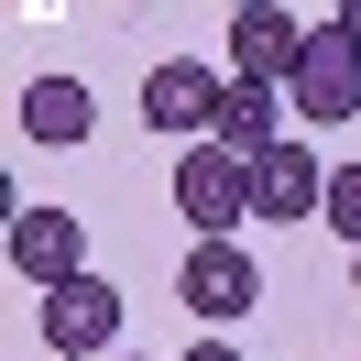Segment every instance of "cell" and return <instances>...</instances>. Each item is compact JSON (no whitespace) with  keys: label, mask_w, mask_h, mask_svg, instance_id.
Instances as JSON below:
<instances>
[{"label":"cell","mask_w":361,"mask_h":361,"mask_svg":"<svg viewBox=\"0 0 361 361\" xmlns=\"http://www.w3.org/2000/svg\"><path fill=\"white\" fill-rule=\"evenodd\" d=\"M176 307L197 317L208 339H219V329H230L241 307H263V263H252L241 241H197V252L176 263Z\"/></svg>","instance_id":"6da1fadb"},{"label":"cell","mask_w":361,"mask_h":361,"mask_svg":"<svg viewBox=\"0 0 361 361\" xmlns=\"http://www.w3.org/2000/svg\"><path fill=\"white\" fill-rule=\"evenodd\" d=\"M285 99H295V121H361V44L339 23H317L307 33V55H295V77H285Z\"/></svg>","instance_id":"7a4b0ae2"},{"label":"cell","mask_w":361,"mask_h":361,"mask_svg":"<svg viewBox=\"0 0 361 361\" xmlns=\"http://www.w3.org/2000/svg\"><path fill=\"white\" fill-rule=\"evenodd\" d=\"M11 274H23V285H44V295L77 285V274H88V219H77V208H55V197H44V208L23 197V208H11Z\"/></svg>","instance_id":"3957f363"},{"label":"cell","mask_w":361,"mask_h":361,"mask_svg":"<svg viewBox=\"0 0 361 361\" xmlns=\"http://www.w3.org/2000/svg\"><path fill=\"white\" fill-rule=\"evenodd\" d=\"M176 208L197 219V241H230V219H252V164L219 142H186L176 154Z\"/></svg>","instance_id":"277c9868"},{"label":"cell","mask_w":361,"mask_h":361,"mask_svg":"<svg viewBox=\"0 0 361 361\" xmlns=\"http://www.w3.org/2000/svg\"><path fill=\"white\" fill-rule=\"evenodd\" d=\"M121 285L110 274H77V285H55L44 295V350H66V361H99V350H121Z\"/></svg>","instance_id":"5b68a950"},{"label":"cell","mask_w":361,"mask_h":361,"mask_svg":"<svg viewBox=\"0 0 361 361\" xmlns=\"http://www.w3.org/2000/svg\"><path fill=\"white\" fill-rule=\"evenodd\" d=\"M219 44H230V77H252V88H285V77H295V55H307V23H295V11H274V0H241Z\"/></svg>","instance_id":"8992f818"},{"label":"cell","mask_w":361,"mask_h":361,"mask_svg":"<svg viewBox=\"0 0 361 361\" xmlns=\"http://www.w3.org/2000/svg\"><path fill=\"white\" fill-rule=\"evenodd\" d=\"M219 88H230L219 66H197V55H164V66L142 77V121H154V132L208 142V121H219Z\"/></svg>","instance_id":"52a82bcc"},{"label":"cell","mask_w":361,"mask_h":361,"mask_svg":"<svg viewBox=\"0 0 361 361\" xmlns=\"http://www.w3.org/2000/svg\"><path fill=\"white\" fill-rule=\"evenodd\" d=\"M208 142H219V154H241V164H263L274 142H295V132H285V88L230 77V88H219V121H208Z\"/></svg>","instance_id":"ba28073f"},{"label":"cell","mask_w":361,"mask_h":361,"mask_svg":"<svg viewBox=\"0 0 361 361\" xmlns=\"http://www.w3.org/2000/svg\"><path fill=\"white\" fill-rule=\"evenodd\" d=\"M307 208H329V164L307 142H274L252 164V219H307Z\"/></svg>","instance_id":"9c48e42d"},{"label":"cell","mask_w":361,"mask_h":361,"mask_svg":"<svg viewBox=\"0 0 361 361\" xmlns=\"http://www.w3.org/2000/svg\"><path fill=\"white\" fill-rule=\"evenodd\" d=\"M99 132V99L77 77H33L23 88V142H88Z\"/></svg>","instance_id":"30bf717a"},{"label":"cell","mask_w":361,"mask_h":361,"mask_svg":"<svg viewBox=\"0 0 361 361\" xmlns=\"http://www.w3.org/2000/svg\"><path fill=\"white\" fill-rule=\"evenodd\" d=\"M317 219H329L339 241L361 252V164H329V208H317Z\"/></svg>","instance_id":"8fae6325"},{"label":"cell","mask_w":361,"mask_h":361,"mask_svg":"<svg viewBox=\"0 0 361 361\" xmlns=\"http://www.w3.org/2000/svg\"><path fill=\"white\" fill-rule=\"evenodd\" d=\"M329 23H339V33H350V44H361V0H339V11H329Z\"/></svg>","instance_id":"7c38bea8"},{"label":"cell","mask_w":361,"mask_h":361,"mask_svg":"<svg viewBox=\"0 0 361 361\" xmlns=\"http://www.w3.org/2000/svg\"><path fill=\"white\" fill-rule=\"evenodd\" d=\"M186 361H241V350H230V339H197V350H186Z\"/></svg>","instance_id":"4fadbf2b"},{"label":"cell","mask_w":361,"mask_h":361,"mask_svg":"<svg viewBox=\"0 0 361 361\" xmlns=\"http://www.w3.org/2000/svg\"><path fill=\"white\" fill-rule=\"evenodd\" d=\"M350 295H361V252H350Z\"/></svg>","instance_id":"5bb4252c"},{"label":"cell","mask_w":361,"mask_h":361,"mask_svg":"<svg viewBox=\"0 0 361 361\" xmlns=\"http://www.w3.org/2000/svg\"><path fill=\"white\" fill-rule=\"evenodd\" d=\"M132 361H142V350H132Z\"/></svg>","instance_id":"9a60e30c"}]
</instances>
